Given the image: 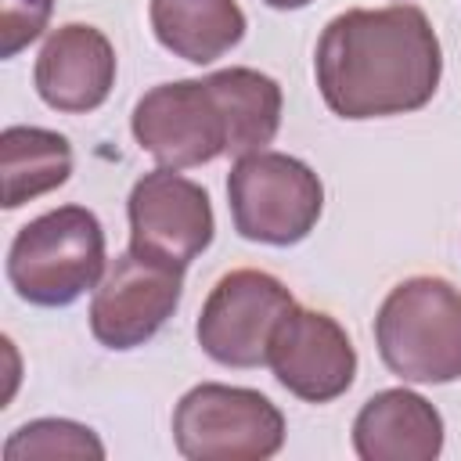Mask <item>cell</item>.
<instances>
[{
  "mask_svg": "<svg viewBox=\"0 0 461 461\" xmlns=\"http://www.w3.org/2000/svg\"><path fill=\"white\" fill-rule=\"evenodd\" d=\"M313 76L339 119H389L432 101L443 50L429 14L414 4L353 7L335 14L313 50Z\"/></svg>",
  "mask_w": 461,
  "mask_h": 461,
  "instance_id": "6da1fadb",
  "label": "cell"
},
{
  "mask_svg": "<svg viewBox=\"0 0 461 461\" xmlns=\"http://www.w3.org/2000/svg\"><path fill=\"white\" fill-rule=\"evenodd\" d=\"M382 364L414 385L461 378V288L436 274H414L389 288L375 313Z\"/></svg>",
  "mask_w": 461,
  "mask_h": 461,
  "instance_id": "7a4b0ae2",
  "label": "cell"
},
{
  "mask_svg": "<svg viewBox=\"0 0 461 461\" xmlns=\"http://www.w3.org/2000/svg\"><path fill=\"white\" fill-rule=\"evenodd\" d=\"M104 227L86 205H58L29 220L7 249V281L32 306H72L104 277Z\"/></svg>",
  "mask_w": 461,
  "mask_h": 461,
  "instance_id": "3957f363",
  "label": "cell"
},
{
  "mask_svg": "<svg viewBox=\"0 0 461 461\" xmlns=\"http://www.w3.org/2000/svg\"><path fill=\"white\" fill-rule=\"evenodd\" d=\"M227 205L234 230L245 241L288 249L317 227L324 212V184L303 158L263 148L230 166Z\"/></svg>",
  "mask_w": 461,
  "mask_h": 461,
  "instance_id": "277c9868",
  "label": "cell"
},
{
  "mask_svg": "<svg viewBox=\"0 0 461 461\" xmlns=\"http://www.w3.org/2000/svg\"><path fill=\"white\" fill-rule=\"evenodd\" d=\"M173 443L187 461H267L285 447V414L259 389L202 382L173 407Z\"/></svg>",
  "mask_w": 461,
  "mask_h": 461,
  "instance_id": "5b68a950",
  "label": "cell"
},
{
  "mask_svg": "<svg viewBox=\"0 0 461 461\" xmlns=\"http://www.w3.org/2000/svg\"><path fill=\"white\" fill-rule=\"evenodd\" d=\"M295 306L285 281L267 270H230L223 274L202 303L194 339L202 353L223 367H263L270 339L281 317Z\"/></svg>",
  "mask_w": 461,
  "mask_h": 461,
  "instance_id": "8992f818",
  "label": "cell"
},
{
  "mask_svg": "<svg viewBox=\"0 0 461 461\" xmlns=\"http://www.w3.org/2000/svg\"><path fill=\"white\" fill-rule=\"evenodd\" d=\"M137 144L169 169H194L227 155L230 133L223 108L205 79H173L151 86L130 115Z\"/></svg>",
  "mask_w": 461,
  "mask_h": 461,
  "instance_id": "52a82bcc",
  "label": "cell"
},
{
  "mask_svg": "<svg viewBox=\"0 0 461 461\" xmlns=\"http://www.w3.org/2000/svg\"><path fill=\"white\" fill-rule=\"evenodd\" d=\"M130 249L137 256L187 270L216 234L209 191L169 166L144 173L126 202Z\"/></svg>",
  "mask_w": 461,
  "mask_h": 461,
  "instance_id": "ba28073f",
  "label": "cell"
},
{
  "mask_svg": "<svg viewBox=\"0 0 461 461\" xmlns=\"http://www.w3.org/2000/svg\"><path fill=\"white\" fill-rule=\"evenodd\" d=\"M184 295V270L137 256H115L90 299V331L104 349H137L151 342L176 313Z\"/></svg>",
  "mask_w": 461,
  "mask_h": 461,
  "instance_id": "9c48e42d",
  "label": "cell"
},
{
  "mask_svg": "<svg viewBox=\"0 0 461 461\" xmlns=\"http://www.w3.org/2000/svg\"><path fill=\"white\" fill-rule=\"evenodd\" d=\"M267 367L292 396L306 403H331L357 378V349L331 313L292 306L270 339Z\"/></svg>",
  "mask_w": 461,
  "mask_h": 461,
  "instance_id": "30bf717a",
  "label": "cell"
},
{
  "mask_svg": "<svg viewBox=\"0 0 461 461\" xmlns=\"http://www.w3.org/2000/svg\"><path fill=\"white\" fill-rule=\"evenodd\" d=\"M32 83L40 101L54 112H94L108 101L115 86V47L97 25H58L40 47Z\"/></svg>",
  "mask_w": 461,
  "mask_h": 461,
  "instance_id": "8fae6325",
  "label": "cell"
},
{
  "mask_svg": "<svg viewBox=\"0 0 461 461\" xmlns=\"http://www.w3.org/2000/svg\"><path fill=\"white\" fill-rule=\"evenodd\" d=\"M353 450L360 461H436L443 418L414 389H382L353 418Z\"/></svg>",
  "mask_w": 461,
  "mask_h": 461,
  "instance_id": "7c38bea8",
  "label": "cell"
},
{
  "mask_svg": "<svg viewBox=\"0 0 461 461\" xmlns=\"http://www.w3.org/2000/svg\"><path fill=\"white\" fill-rule=\"evenodd\" d=\"M155 40L191 65H209L234 50L249 29L238 0H151Z\"/></svg>",
  "mask_w": 461,
  "mask_h": 461,
  "instance_id": "4fadbf2b",
  "label": "cell"
},
{
  "mask_svg": "<svg viewBox=\"0 0 461 461\" xmlns=\"http://www.w3.org/2000/svg\"><path fill=\"white\" fill-rule=\"evenodd\" d=\"M205 83L216 94L223 119H227V133H230L227 155L241 158V155L263 151L277 137L281 104H285L277 79H270L259 68L234 65V68H220V72L205 76Z\"/></svg>",
  "mask_w": 461,
  "mask_h": 461,
  "instance_id": "5bb4252c",
  "label": "cell"
},
{
  "mask_svg": "<svg viewBox=\"0 0 461 461\" xmlns=\"http://www.w3.org/2000/svg\"><path fill=\"white\" fill-rule=\"evenodd\" d=\"M4 209H18L47 191H58L72 176L68 137L43 126H7L0 133Z\"/></svg>",
  "mask_w": 461,
  "mask_h": 461,
  "instance_id": "9a60e30c",
  "label": "cell"
},
{
  "mask_svg": "<svg viewBox=\"0 0 461 461\" xmlns=\"http://www.w3.org/2000/svg\"><path fill=\"white\" fill-rule=\"evenodd\" d=\"M7 461H54V457H90L104 461V443L90 425L68 418H36L18 425L4 443Z\"/></svg>",
  "mask_w": 461,
  "mask_h": 461,
  "instance_id": "2e32d148",
  "label": "cell"
},
{
  "mask_svg": "<svg viewBox=\"0 0 461 461\" xmlns=\"http://www.w3.org/2000/svg\"><path fill=\"white\" fill-rule=\"evenodd\" d=\"M54 0H0V58H14L43 36Z\"/></svg>",
  "mask_w": 461,
  "mask_h": 461,
  "instance_id": "e0dca14e",
  "label": "cell"
},
{
  "mask_svg": "<svg viewBox=\"0 0 461 461\" xmlns=\"http://www.w3.org/2000/svg\"><path fill=\"white\" fill-rule=\"evenodd\" d=\"M267 7H274V11H299V7H306V4H313V0H263Z\"/></svg>",
  "mask_w": 461,
  "mask_h": 461,
  "instance_id": "ac0fdd59",
  "label": "cell"
}]
</instances>
